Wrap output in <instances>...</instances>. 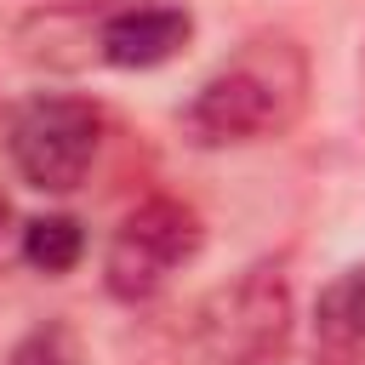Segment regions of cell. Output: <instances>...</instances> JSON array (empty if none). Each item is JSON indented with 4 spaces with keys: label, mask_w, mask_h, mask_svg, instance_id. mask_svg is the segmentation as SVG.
Segmentation results:
<instances>
[{
    "label": "cell",
    "mask_w": 365,
    "mask_h": 365,
    "mask_svg": "<svg viewBox=\"0 0 365 365\" xmlns=\"http://www.w3.org/2000/svg\"><path fill=\"white\" fill-rule=\"evenodd\" d=\"M308 51L291 34H251L228 63H217L182 103V137L194 148H245L285 137L308 108Z\"/></svg>",
    "instance_id": "1"
},
{
    "label": "cell",
    "mask_w": 365,
    "mask_h": 365,
    "mask_svg": "<svg viewBox=\"0 0 365 365\" xmlns=\"http://www.w3.org/2000/svg\"><path fill=\"white\" fill-rule=\"evenodd\" d=\"M200 365H279L291 342V279L279 262H251L200 297L188 319Z\"/></svg>",
    "instance_id": "2"
},
{
    "label": "cell",
    "mask_w": 365,
    "mask_h": 365,
    "mask_svg": "<svg viewBox=\"0 0 365 365\" xmlns=\"http://www.w3.org/2000/svg\"><path fill=\"white\" fill-rule=\"evenodd\" d=\"M97 148H103V108L80 91H34L6 125L11 171L40 194H74L91 177Z\"/></svg>",
    "instance_id": "3"
},
{
    "label": "cell",
    "mask_w": 365,
    "mask_h": 365,
    "mask_svg": "<svg viewBox=\"0 0 365 365\" xmlns=\"http://www.w3.org/2000/svg\"><path fill=\"white\" fill-rule=\"evenodd\" d=\"M205 245V222L194 205L171 200V194H148L137 200L120 228L108 234V251H103V285L114 302L137 308V302H154L171 274H182Z\"/></svg>",
    "instance_id": "4"
},
{
    "label": "cell",
    "mask_w": 365,
    "mask_h": 365,
    "mask_svg": "<svg viewBox=\"0 0 365 365\" xmlns=\"http://www.w3.org/2000/svg\"><path fill=\"white\" fill-rule=\"evenodd\" d=\"M188 40H194V17L188 6H171V0H125L103 11L91 29V46L108 68H160Z\"/></svg>",
    "instance_id": "5"
},
{
    "label": "cell",
    "mask_w": 365,
    "mask_h": 365,
    "mask_svg": "<svg viewBox=\"0 0 365 365\" xmlns=\"http://www.w3.org/2000/svg\"><path fill=\"white\" fill-rule=\"evenodd\" d=\"M308 365H365V262H348L319 291Z\"/></svg>",
    "instance_id": "6"
},
{
    "label": "cell",
    "mask_w": 365,
    "mask_h": 365,
    "mask_svg": "<svg viewBox=\"0 0 365 365\" xmlns=\"http://www.w3.org/2000/svg\"><path fill=\"white\" fill-rule=\"evenodd\" d=\"M17 251H23V262H29L34 274H46V279H63V274H74V268H80V257H86V228H80V217H68V211H51V217H34V222H23V240H17Z\"/></svg>",
    "instance_id": "7"
},
{
    "label": "cell",
    "mask_w": 365,
    "mask_h": 365,
    "mask_svg": "<svg viewBox=\"0 0 365 365\" xmlns=\"http://www.w3.org/2000/svg\"><path fill=\"white\" fill-rule=\"evenodd\" d=\"M6 365H80V336L68 319H40L34 331L11 342Z\"/></svg>",
    "instance_id": "8"
},
{
    "label": "cell",
    "mask_w": 365,
    "mask_h": 365,
    "mask_svg": "<svg viewBox=\"0 0 365 365\" xmlns=\"http://www.w3.org/2000/svg\"><path fill=\"white\" fill-rule=\"evenodd\" d=\"M6 217H11V205H6V194H0V234H6Z\"/></svg>",
    "instance_id": "9"
}]
</instances>
